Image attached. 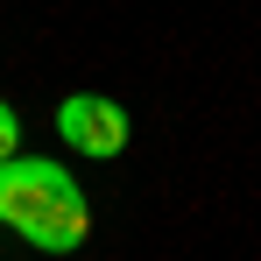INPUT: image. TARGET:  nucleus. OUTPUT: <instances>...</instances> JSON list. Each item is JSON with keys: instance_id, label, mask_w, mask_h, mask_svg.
Segmentation results:
<instances>
[{"instance_id": "f257e3e1", "label": "nucleus", "mask_w": 261, "mask_h": 261, "mask_svg": "<svg viewBox=\"0 0 261 261\" xmlns=\"http://www.w3.org/2000/svg\"><path fill=\"white\" fill-rule=\"evenodd\" d=\"M0 226H14L36 254H78L92 233V198L64 163L7 155L0 163Z\"/></svg>"}, {"instance_id": "f03ea898", "label": "nucleus", "mask_w": 261, "mask_h": 261, "mask_svg": "<svg viewBox=\"0 0 261 261\" xmlns=\"http://www.w3.org/2000/svg\"><path fill=\"white\" fill-rule=\"evenodd\" d=\"M57 134L78 148V155H92V163H113L120 148H127V106L120 99H106V92H71L64 106H57Z\"/></svg>"}, {"instance_id": "7ed1b4c3", "label": "nucleus", "mask_w": 261, "mask_h": 261, "mask_svg": "<svg viewBox=\"0 0 261 261\" xmlns=\"http://www.w3.org/2000/svg\"><path fill=\"white\" fill-rule=\"evenodd\" d=\"M7 155H21V113L0 99V163H7Z\"/></svg>"}]
</instances>
